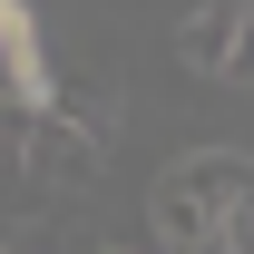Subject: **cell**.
Here are the masks:
<instances>
[{"mask_svg":"<svg viewBox=\"0 0 254 254\" xmlns=\"http://www.w3.org/2000/svg\"><path fill=\"white\" fill-rule=\"evenodd\" d=\"M195 254H225V245H195Z\"/></svg>","mask_w":254,"mask_h":254,"instance_id":"8","label":"cell"},{"mask_svg":"<svg viewBox=\"0 0 254 254\" xmlns=\"http://www.w3.org/2000/svg\"><path fill=\"white\" fill-rule=\"evenodd\" d=\"M235 20H245V0H215V10H186V20H176V59L215 78V68H225V49H235Z\"/></svg>","mask_w":254,"mask_h":254,"instance_id":"3","label":"cell"},{"mask_svg":"<svg viewBox=\"0 0 254 254\" xmlns=\"http://www.w3.org/2000/svg\"><path fill=\"white\" fill-rule=\"evenodd\" d=\"M20 147H30V108L0 98V166H20Z\"/></svg>","mask_w":254,"mask_h":254,"instance_id":"7","label":"cell"},{"mask_svg":"<svg viewBox=\"0 0 254 254\" xmlns=\"http://www.w3.org/2000/svg\"><path fill=\"white\" fill-rule=\"evenodd\" d=\"M98 166H108V147H98L88 127H68L59 108H30V147H20V176L30 186L78 195V186H98Z\"/></svg>","mask_w":254,"mask_h":254,"instance_id":"1","label":"cell"},{"mask_svg":"<svg viewBox=\"0 0 254 254\" xmlns=\"http://www.w3.org/2000/svg\"><path fill=\"white\" fill-rule=\"evenodd\" d=\"M225 88H254V10L235 20V49H225V68H215Z\"/></svg>","mask_w":254,"mask_h":254,"instance_id":"6","label":"cell"},{"mask_svg":"<svg viewBox=\"0 0 254 254\" xmlns=\"http://www.w3.org/2000/svg\"><path fill=\"white\" fill-rule=\"evenodd\" d=\"M49 108H59L68 127H88L98 147L118 137V88H108V78H49Z\"/></svg>","mask_w":254,"mask_h":254,"instance_id":"4","label":"cell"},{"mask_svg":"<svg viewBox=\"0 0 254 254\" xmlns=\"http://www.w3.org/2000/svg\"><path fill=\"white\" fill-rule=\"evenodd\" d=\"M215 245H225V254H254V186L215 195Z\"/></svg>","mask_w":254,"mask_h":254,"instance_id":"5","label":"cell"},{"mask_svg":"<svg viewBox=\"0 0 254 254\" xmlns=\"http://www.w3.org/2000/svg\"><path fill=\"white\" fill-rule=\"evenodd\" d=\"M147 235H157V254H195V245H215V195L195 186L186 166H166L157 186H147Z\"/></svg>","mask_w":254,"mask_h":254,"instance_id":"2","label":"cell"},{"mask_svg":"<svg viewBox=\"0 0 254 254\" xmlns=\"http://www.w3.org/2000/svg\"><path fill=\"white\" fill-rule=\"evenodd\" d=\"M108 254H118V245H108Z\"/></svg>","mask_w":254,"mask_h":254,"instance_id":"9","label":"cell"}]
</instances>
